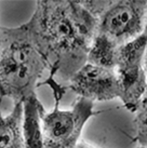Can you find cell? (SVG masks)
I'll list each match as a JSON object with an SVG mask.
<instances>
[{
  "label": "cell",
  "instance_id": "1",
  "mask_svg": "<svg viewBox=\"0 0 147 148\" xmlns=\"http://www.w3.org/2000/svg\"><path fill=\"white\" fill-rule=\"evenodd\" d=\"M28 22L50 64L48 79L67 83L88 62L98 34V17L82 1L43 0L37 2Z\"/></svg>",
  "mask_w": 147,
  "mask_h": 148
},
{
  "label": "cell",
  "instance_id": "8",
  "mask_svg": "<svg viewBox=\"0 0 147 148\" xmlns=\"http://www.w3.org/2000/svg\"><path fill=\"white\" fill-rule=\"evenodd\" d=\"M22 121L23 103L14 104L8 115H3L0 108V148H25Z\"/></svg>",
  "mask_w": 147,
  "mask_h": 148
},
{
  "label": "cell",
  "instance_id": "6",
  "mask_svg": "<svg viewBox=\"0 0 147 148\" xmlns=\"http://www.w3.org/2000/svg\"><path fill=\"white\" fill-rule=\"evenodd\" d=\"M66 89L93 103L121 97V89L115 69L89 63L69 79Z\"/></svg>",
  "mask_w": 147,
  "mask_h": 148
},
{
  "label": "cell",
  "instance_id": "10",
  "mask_svg": "<svg viewBox=\"0 0 147 148\" xmlns=\"http://www.w3.org/2000/svg\"><path fill=\"white\" fill-rule=\"evenodd\" d=\"M135 140L139 146H147V88L135 111Z\"/></svg>",
  "mask_w": 147,
  "mask_h": 148
},
{
  "label": "cell",
  "instance_id": "9",
  "mask_svg": "<svg viewBox=\"0 0 147 148\" xmlns=\"http://www.w3.org/2000/svg\"><path fill=\"white\" fill-rule=\"evenodd\" d=\"M118 45L104 35L96 34L88 55L89 64L115 69L118 58Z\"/></svg>",
  "mask_w": 147,
  "mask_h": 148
},
{
  "label": "cell",
  "instance_id": "2",
  "mask_svg": "<svg viewBox=\"0 0 147 148\" xmlns=\"http://www.w3.org/2000/svg\"><path fill=\"white\" fill-rule=\"evenodd\" d=\"M50 70L29 22L0 27V99L8 97L19 104L35 96Z\"/></svg>",
  "mask_w": 147,
  "mask_h": 148
},
{
  "label": "cell",
  "instance_id": "5",
  "mask_svg": "<svg viewBox=\"0 0 147 148\" xmlns=\"http://www.w3.org/2000/svg\"><path fill=\"white\" fill-rule=\"evenodd\" d=\"M147 36L142 35L120 47L115 71L121 89V102L131 112H135L147 88L144 55Z\"/></svg>",
  "mask_w": 147,
  "mask_h": 148
},
{
  "label": "cell",
  "instance_id": "12",
  "mask_svg": "<svg viewBox=\"0 0 147 148\" xmlns=\"http://www.w3.org/2000/svg\"><path fill=\"white\" fill-rule=\"evenodd\" d=\"M144 67L147 75V42H146V49H145V55H144Z\"/></svg>",
  "mask_w": 147,
  "mask_h": 148
},
{
  "label": "cell",
  "instance_id": "14",
  "mask_svg": "<svg viewBox=\"0 0 147 148\" xmlns=\"http://www.w3.org/2000/svg\"><path fill=\"white\" fill-rule=\"evenodd\" d=\"M137 148H147V146H137Z\"/></svg>",
  "mask_w": 147,
  "mask_h": 148
},
{
  "label": "cell",
  "instance_id": "7",
  "mask_svg": "<svg viewBox=\"0 0 147 148\" xmlns=\"http://www.w3.org/2000/svg\"><path fill=\"white\" fill-rule=\"evenodd\" d=\"M45 107L37 95L23 102V121L22 131L25 148H45L42 116Z\"/></svg>",
  "mask_w": 147,
  "mask_h": 148
},
{
  "label": "cell",
  "instance_id": "11",
  "mask_svg": "<svg viewBox=\"0 0 147 148\" xmlns=\"http://www.w3.org/2000/svg\"><path fill=\"white\" fill-rule=\"evenodd\" d=\"M76 148H98V147H96V146H94L92 144H89L86 140H80L78 143L77 146H76Z\"/></svg>",
  "mask_w": 147,
  "mask_h": 148
},
{
  "label": "cell",
  "instance_id": "13",
  "mask_svg": "<svg viewBox=\"0 0 147 148\" xmlns=\"http://www.w3.org/2000/svg\"><path fill=\"white\" fill-rule=\"evenodd\" d=\"M143 35L147 36V17H146V22H145V27H144V33Z\"/></svg>",
  "mask_w": 147,
  "mask_h": 148
},
{
  "label": "cell",
  "instance_id": "3",
  "mask_svg": "<svg viewBox=\"0 0 147 148\" xmlns=\"http://www.w3.org/2000/svg\"><path fill=\"white\" fill-rule=\"evenodd\" d=\"M98 114L93 102L83 97H78L69 109H60L55 102L53 109L42 116L45 148H76L86 123Z\"/></svg>",
  "mask_w": 147,
  "mask_h": 148
},
{
  "label": "cell",
  "instance_id": "4",
  "mask_svg": "<svg viewBox=\"0 0 147 148\" xmlns=\"http://www.w3.org/2000/svg\"><path fill=\"white\" fill-rule=\"evenodd\" d=\"M146 17L147 0H109L98 17V34L122 47L143 35Z\"/></svg>",
  "mask_w": 147,
  "mask_h": 148
}]
</instances>
